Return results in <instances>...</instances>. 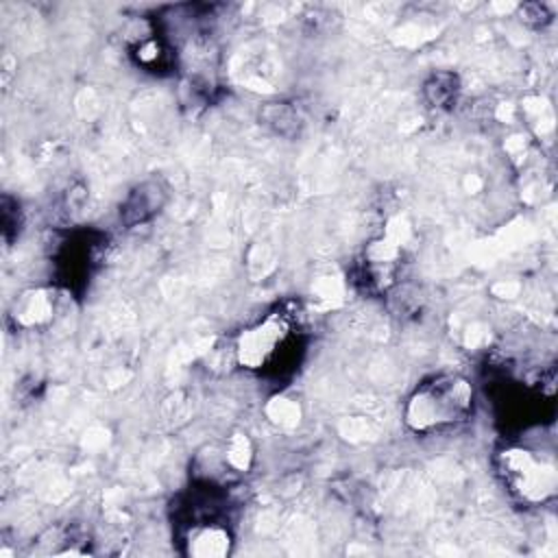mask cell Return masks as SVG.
Masks as SVG:
<instances>
[{
    "instance_id": "cell-5",
    "label": "cell",
    "mask_w": 558,
    "mask_h": 558,
    "mask_svg": "<svg viewBox=\"0 0 558 558\" xmlns=\"http://www.w3.org/2000/svg\"><path fill=\"white\" fill-rule=\"evenodd\" d=\"M168 201V187L161 179H146L135 185L120 205V218L124 225L135 227L155 218Z\"/></svg>"
},
{
    "instance_id": "cell-6",
    "label": "cell",
    "mask_w": 558,
    "mask_h": 558,
    "mask_svg": "<svg viewBox=\"0 0 558 558\" xmlns=\"http://www.w3.org/2000/svg\"><path fill=\"white\" fill-rule=\"evenodd\" d=\"M185 554L198 558L227 556L231 549V532L227 523H196L183 527Z\"/></svg>"
},
{
    "instance_id": "cell-8",
    "label": "cell",
    "mask_w": 558,
    "mask_h": 558,
    "mask_svg": "<svg viewBox=\"0 0 558 558\" xmlns=\"http://www.w3.org/2000/svg\"><path fill=\"white\" fill-rule=\"evenodd\" d=\"M135 59L142 68L146 70H153V72H159V70H166L172 61V54L168 50V46L157 39V37H148V39H142L137 46H135Z\"/></svg>"
},
{
    "instance_id": "cell-7",
    "label": "cell",
    "mask_w": 558,
    "mask_h": 558,
    "mask_svg": "<svg viewBox=\"0 0 558 558\" xmlns=\"http://www.w3.org/2000/svg\"><path fill=\"white\" fill-rule=\"evenodd\" d=\"M423 92H425V98L432 107H438V109L451 107L458 98V92H460L458 76L451 74V72H438L425 83Z\"/></svg>"
},
{
    "instance_id": "cell-1",
    "label": "cell",
    "mask_w": 558,
    "mask_h": 558,
    "mask_svg": "<svg viewBox=\"0 0 558 558\" xmlns=\"http://www.w3.org/2000/svg\"><path fill=\"white\" fill-rule=\"evenodd\" d=\"M475 403L473 386L458 373H440L421 381L405 401L403 421L414 434H432L464 423Z\"/></svg>"
},
{
    "instance_id": "cell-4",
    "label": "cell",
    "mask_w": 558,
    "mask_h": 558,
    "mask_svg": "<svg viewBox=\"0 0 558 558\" xmlns=\"http://www.w3.org/2000/svg\"><path fill=\"white\" fill-rule=\"evenodd\" d=\"M401 268V248L390 240L373 242L355 270V283L371 294H379L388 290L399 275Z\"/></svg>"
},
{
    "instance_id": "cell-2",
    "label": "cell",
    "mask_w": 558,
    "mask_h": 558,
    "mask_svg": "<svg viewBox=\"0 0 558 558\" xmlns=\"http://www.w3.org/2000/svg\"><path fill=\"white\" fill-rule=\"evenodd\" d=\"M301 351V329L294 314L275 310L246 327L235 344L238 362L248 371L279 373L296 362Z\"/></svg>"
},
{
    "instance_id": "cell-3",
    "label": "cell",
    "mask_w": 558,
    "mask_h": 558,
    "mask_svg": "<svg viewBox=\"0 0 558 558\" xmlns=\"http://www.w3.org/2000/svg\"><path fill=\"white\" fill-rule=\"evenodd\" d=\"M495 466L506 490L521 504L536 506L556 493V464L545 453L525 447H506L497 453Z\"/></svg>"
}]
</instances>
